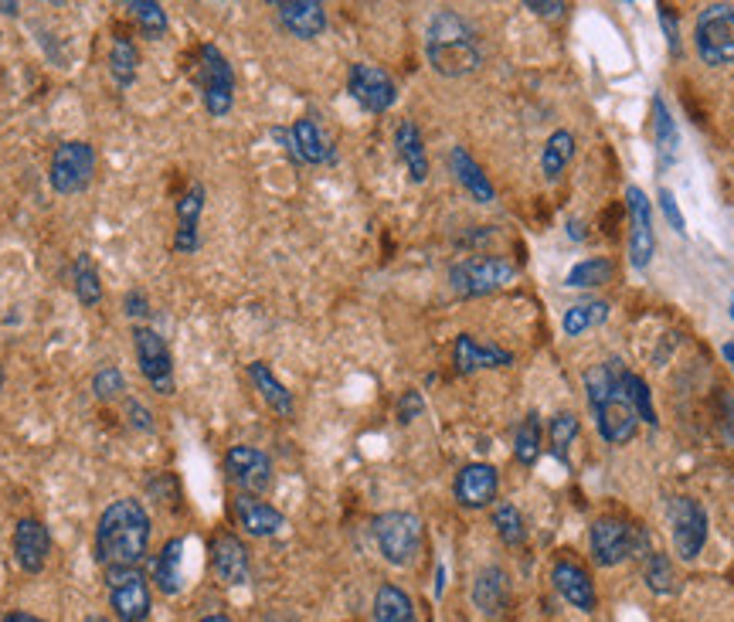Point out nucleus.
I'll use <instances>...</instances> for the list:
<instances>
[{
    "label": "nucleus",
    "instance_id": "obj_12",
    "mask_svg": "<svg viewBox=\"0 0 734 622\" xmlns=\"http://www.w3.org/2000/svg\"><path fill=\"white\" fill-rule=\"evenodd\" d=\"M272 460L269 452H262L259 445H232L224 452V476L229 483L239 490V493H249V496H262L269 486H272Z\"/></svg>",
    "mask_w": 734,
    "mask_h": 622
},
{
    "label": "nucleus",
    "instance_id": "obj_45",
    "mask_svg": "<svg viewBox=\"0 0 734 622\" xmlns=\"http://www.w3.org/2000/svg\"><path fill=\"white\" fill-rule=\"evenodd\" d=\"M123 412H127V422H130V429H137V432H143V435H153L157 432V419H153V412L140 402V399H123Z\"/></svg>",
    "mask_w": 734,
    "mask_h": 622
},
{
    "label": "nucleus",
    "instance_id": "obj_52",
    "mask_svg": "<svg viewBox=\"0 0 734 622\" xmlns=\"http://www.w3.org/2000/svg\"><path fill=\"white\" fill-rule=\"evenodd\" d=\"M0 622H44V619H38V615H31V612L14 609V612H4V615H0Z\"/></svg>",
    "mask_w": 734,
    "mask_h": 622
},
{
    "label": "nucleus",
    "instance_id": "obj_21",
    "mask_svg": "<svg viewBox=\"0 0 734 622\" xmlns=\"http://www.w3.org/2000/svg\"><path fill=\"white\" fill-rule=\"evenodd\" d=\"M551 582H554V592L569 605H575L579 612H595V605H599L595 582H592V575L582 569L579 561L557 558L554 569H551Z\"/></svg>",
    "mask_w": 734,
    "mask_h": 622
},
{
    "label": "nucleus",
    "instance_id": "obj_56",
    "mask_svg": "<svg viewBox=\"0 0 734 622\" xmlns=\"http://www.w3.org/2000/svg\"><path fill=\"white\" fill-rule=\"evenodd\" d=\"M18 11H21V4H0V14H8V18L18 14Z\"/></svg>",
    "mask_w": 734,
    "mask_h": 622
},
{
    "label": "nucleus",
    "instance_id": "obj_27",
    "mask_svg": "<svg viewBox=\"0 0 734 622\" xmlns=\"http://www.w3.org/2000/svg\"><path fill=\"white\" fill-rule=\"evenodd\" d=\"M249 381L255 384L259 399H262L279 419H293V412H296L293 391L275 378V371H272L265 361H252V364H249Z\"/></svg>",
    "mask_w": 734,
    "mask_h": 622
},
{
    "label": "nucleus",
    "instance_id": "obj_38",
    "mask_svg": "<svg viewBox=\"0 0 734 622\" xmlns=\"http://www.w3.org/2000/svg\"><path fill=\"white\" fill-rule=\"evenodd\" d=\"M127 11H130V18L137 21L140 34L150 38V41H160V38L167 34V28H171L163 4H157V0H130Z\"/></svg>",
    "mask_w": 734,
    "mask_h": 622
},
{
    "label": "nucleus",
    "instance_id": "obj_46",
    "mask_svg": "<svg viewBox=\"0 0 734 622\" xmlns=\"http://www.w3.org/2000/svg\"><path fill=\"white\" fill-rule=\"evenodd\" d=\"M660 211H663V218H666V224L676 232V235H687V221H684V211H681V204H676V198H673V191L670 188H660Z\"/></svg>",
    "mask_w": 734,
    "mask_h": 622
},
{
    "label": "nucleus",
    "instance_id": "obj_47",
    "mask_svg": "<svg viewBox=\"0 0 734 622\" xmlns=\"http://www.w3.org/2000/svg\"><path fill=\"white\" fill-rule=\"evenodd\" d=\"M656 18H660V24H663V34H666V48H670V59H676V54H681V21H676L673 8H666V4H660V8H656Z\"/></svg>",
    "mask_w": 734,
    "mask_h": 622
},
{
    "label": "nucleus",
    "instance_id": "obj_31",
    "mask_svg": "<svg viewBox=\"0 0 734 622\" xmlns=\"http://www.w3.org/2000/svg\"><path fill=\"white\" fill-rule=\"evenodd\" d=\"M374 622H419L415 615V602L405 589L384 582L378 592H374V609H371Z\"/></svg>",
    "mask_w": 734,
    "mask_h": 622
},
{
    "label": "nucleus",
    "instance_id": "obj_53",
    "mask_svg": "<svg viewBox=\"0 0 734 622\" xmlns=\"http://www.w3.org/2000/svg\"><path fill=\"white\" fill-rule=\"evenodd\" d=\"M721 358H724V364H727V368H731V374H734V341L721 344Z\"/></svg>",
    "mask_w": 734,
    "mask_h": 622
},
{
    "label": "nucleus",
    "instance_id": "obj_42",
    "mask_svg": "<svg viewBox=\"0 0 734 622\" xmlns=\"http://www.w3.org/2000/svg\"><path fill=\"white\" fill-rule=\"evenodd\" d=\"M92 394H95V402H102V405L123 399V394H127V378H123V371H120L117 364H102V368L92 374Z\"/></svg>",
    "mask_w": 734,
    "mask_h": 622
},
{
    "label": "nucleus",
    "instance_id": "obj_36",
    "mask_svg": "<svg viewBox=\"0 0 734 622\" xmlns=\"http://www.w3.org/2000/svg\"><path fill=\"white\" fill-rule=\"evenodd\" d=\"M605 320H609V303H602V300H585V303H575V307L564 310L561 330H564V337H582L585 330H595V327H602Z\"/></svg>",
    "mask_w": 734,
    "mask_h": 622
},
{
    "label": "nucleus",
    "instance_id": "obj_51",
    "mask_svg": "<svg viewBox=\"0 0 734 622\" xmlns=\"http://www.w3.org/2000/svg\"><path fill=\"white\" fill-rule=\"evenodd\" d=\"M721 435L734 449V394H721Z\"/></svg>",
    "mask_w": 734,
    "mask_h": 622
},
{
    "label": "nucleus",
    "instance_id": "obj_20",
    "mask_svg": "<svg viewBox=\"0 0 734 622\" xmlns=\"http://www.w3.org/2000/svg\"><path fill=\"white\" fill-rule=\"evenodd\" d=\"M279 24L286 34L300 38V41H316L326 31V8L320 0H275L272 4Z\"/></svg>",
    "mask_w": 734,
    "mask_h": 622
},
{
    "label": "nucleus",
    "instance_id": "obj_11",
    "mask_svg": "<svg viewBox=\"0 0 734 622\" xmlns=\"http://www.w3.org/2000/svg\"><path fill=\"white\" fill-rule=\"evenodd\" d=\"M109 609L117 622H147L153 609L150 582L140 569H105Z\"/></svg>",
    "mask_w": 734,
    "mask_h": 622
},
{
    "label": "nucleus",
    "instance_id": "obj_48",
    "mask_svg": "<svg viewBox=\"0 0 734 622\" xmlns=\"http://www.w3.org/2000/svg\"><path fill=\"white\" fill-rule=\"evenodd\" d=\"M150 313H153V307H150V297H147L143 290H130V293L123 297V317L133 320V327H137L140 320H147Z\"/></svg>",
    "mask_w": 734,
    "mask_h": 622
},
{
    "label": "nucleus",
    "instance_id": "obj_34",
    "mask_svg": "<svg viewBox=\"0 0 734 622\" xmlns=\"http://www.w3.org/2000/svg\"><path fill=\"white\" fill-rule=\"evenodd\" d=\"M572 157H575V137L569 130H554L541 150V174L547 181H557Z\"/></svg>",
    "mask_w": 734,
    "mask_h": 622
},
{
    "label": "nucleus",
    "instance_id": "obj_23",
    "mask_svg": "<svg viewBox=\"0 0 734 622\" xmlns=\"http://www.w3.org/2000/svg\"><path fill=\"white\" fill-rule=\"evenodd\" d=\"M290 143H293V150H290L293 163L320 167V163H333L336 160L333 147L326 143V137H323V130H320V123L313 117H300L290 127Z\"/></svg>",
    "mask_w": 734,
    "mask_h": 622
},
{
    "label": "nucleus",
    "instance_id": "obj_8",
    "mask_svg": "<svg viewBox=\"0 0 734 622\" xmlns=\"http://www.w3.org/2000/svg\"><path fill=\"white\" fill-rule=\"evenodd\" d=\"M95 178V150L86 140H66L54 147L51 163H48V184L54 194L62 198H76L82 191H89Z\"/></svg>",
    "mask_w": 734,
    "mask_h": 622
},
{
    "label": "nucleus",
    "instance_id": "obj_5",
    "mask_svg": "<svg viewBox=\"0 0 734 622\" xmlns=\"http://www.w3.org/2000/svg\"><path fill=\"white\" fill-rule=\"evenodd\" d=\"M514 279H517V265L511 259H500V255H473V259H463L449 269V287H453V293L463 300L500 293L511 287Z\"/></svg>",
    "mask_w": 734,
    "mask_h": 622
},
{
    "label": "nucleus",
    "instance_id": "obj_58",
    "mask_svg": "<svg viewBox=\"0 0 734 622\" xmlns=\"http://www.w3.org/2000/svg\"><path fill=\"white\" fill-rule=\"evenodd\" d=\"M727 313H731V320H734V293H731V300H727Z\"/></svg>",
    "mask_w": 734,
    "mask_h": 622
},
{
    "label": "nucleus",
    "instance_id": "obj_43",
    "mask_svg": "<svg viewBox=\"0 0 734 622\" xmlns=\"http://www.w3.org/2000/svg\"><path fill=\"white\" fill-rule=\"evenodd\" d=\"M623 388H626V394H630V402H633V409H636V415H640V422H646V425H653L656 429V409H653V394H650V384L640 378V374H633V371H626L623 374Z\"/></svg>",
    "mask_w": 734,
    "mask_h": 622
},
{
    "label": "nucleus",
    "instance_id": "obj_54",
    "mask_svg": "<svg viewBox=\"0 0 734 622\" xmlns=\"http://www.w3.org/2000/svg\"><path fill=\"white\" fill-rule=\"evenodd\" d=\"M569 239H575V242H582L585 239V232H582V221H569Z\"/></svg>",
    "mask_w": 734,
    "mask_h": 622
},
{
    "label": "nucleus",
    "instance_id": "obj_29",
    "mask_svg": "<svg viewBox=\"0 0 734 622\" xmlns=\"http://www.w3.org/2000/svg\"><path fill=\"white\" fill-rule=\"evenodd\" d=\"M105 66H109L112 82H117L120 89H130L137 82V76H140V48H137V41L130 34H120V31L112 34Z\"/></svg>",
    "mask_w": 734,
    "mask_h": 622
},
{
    "label": "nucleus",
    "instance_id": "obj_30",
    "mask_svg": "<svg viewBox=\"0 0 734 622\" xmlns=\"http://www.w3.org/2000/svg\"><path fill=\"white\" fill-rule=\"evenodd\" d=\"M181 561H184V538H171L157 561H153V582H157V592L163 595H178L181 585H184V572H181Z\"/></svg>",
    "mask_w": 734,
    "mask_h": 622
},
{
    "label": "nucleus",
    "instance_id": "obj_26",
    "mask_svg": "<svg viewBox=\"0 0 734 622\" xmlns=\"http://www.w3.org/2000/svg\"><path fill=\"white\" fill-rule=\"evenodd\" d=\"M449 171L460 181V188L476 201V204H493L496 201V188L486 178V171L476 163V157L466 147H453L449 150Z\"/></svg>",
    "mask_w": 734,
    "mask_h": 622
},
{
    "label": "nucleus",
    "instance_id": "obj_22",
    "mask_svg": "<svg viewBox=\"0 0 734 622\" xmlns=\"http://www.w3.org/2000/svg\"><path fill=\"white\" fill-rule=\"evenodd\" d=\"M514 354L503 351L496 344H480L473 333H460L456 344H453V368L460 374H476L486 368H511Z\"/></svg>",
    "mask_w": 734,
    "mask_h": 622
},
{
    "label": "nucleus",
    "instance_id": "obj_6",
    "mask_svg": "<svg viewBox=\"0 0 734 622\" xmlns=\"http://www.w3.org/2000/svg\"><path fill=\"white\" fill-rule=\"evenodd\" d=\"M198 86H201V102L211 120H224L235 106V69L224 59L218 44H201L198 48Z\"/></svg>",
    "mask_w": 734,
    "mask_h": 622
},
{
    "label": "nucleus",
    "instance_id": "obj_55",
    "mask_svg": "<svg viewBox=\"0 0 734 622\" xmlns=\"http://www.w3.org/2000/svg\"><path fill=\"white\" fill-rule=\"evenodd\" d=\"M198 622H235V619H229L224 612H211V615H204V619H198Z\"/></svg>",
    "mask_w": 734,
    "mask_h": 622
},
{
    "label": "nucleus",
    "instance_id": "obj_44",
    "mask_svg": "<svg viewBox=\"0 0 734 622\" xmlns=\"http://www.w3.org/2000/svg\"><path fill=\"white\" fill-rule=\"evenodd\" d=\"M422 412H425V399H422V391H419V388L402 391L399 405H394V419H399V425H412L415 419H422Z\"/></svg>",
    "mask_w": 734,
    "mask_h": 622
},
{
    "label": "nucleus",
    "instance_id": "obj_16",
    "mask_svg": "<svg viewBox=\"0 0 734 622\" xmlns=\"http://www.w3.org/2000/svg\"><path fill=\"white\" fill-rule=\"evenodd\" d=\"M11 551H14V564L24 575H41L48 558H51V534H48L44 521L21 518L11 534Z\"/></svg>",
    "mask_w": 734,
    "mask_h": 622
},
{
    "label": "nucleus",
    "instance_id": "obj_40",
    "mask_svg": "<svg viewBox=\"0 0 734 622\" xmlns=\"http://www.w3.org/2000/svg\"><path fill=\"white\" fill-rule=\"evenodd\" d=\"M650 109H653V140H656V150L663 153V160H673L676 143H681V133H676V123H673L670 109H666V99L656 92Z\"/></svg>",
    "mask_w": 734,
    "mask_h": 622
},
{
    "label": "nucleus",
    "instance_id": "obj_1",
    "mask_svg": "<svg viewBox=\"0 0 734 622\" xmlns=\"http://www.w3.org/2000/svg\"><path fill=\"white\" fill-rule=\"evenodd\" d=\"M150 514L137 496L112 500L95 524V561L105 569H140L150 548Z\"/></svg>",
    "mask_w": 734,
    "mask_h": 622
},
{
    "label": "nucleus",
    "instance_id": "obj_14",
    "mask_svg": "<svg viewBox=\"0 0 734 622\" xmlns=\"http://www.w3.org/2000/svg\"><path fill=\"white\" fill-rule=\"evenodd\" d=\"M633 528L630 521L623 518H599L592 528H589V551H592V561L599 569H615V564H623L633 551Z\"/></svg>",
    "mask_w": 734,
    "mask_h": 622
},
{
    "label": "nucleus",
    "instance_id": "obj_37",
    "mask_svg": "<svg viewBox=\"0 0 734 622\" xmlns=\"http://www.w3.org/2000/svg\"><path fill=\"white\" fill-rule=\"evenodd\" d=\"M643 569V582L653 595H673L676 592V572H673V561L663 551H650L646 561L640 564Z\"/></svg>",
    "mask_w": 734,
    "mask_h": 622
},
{
    "label": "nucleus",
    "instance_id": "obj_4",
    "mask_svg": "<svg viewBox=\"0 0 734 622\" xmlns=\"http://www.w3.org/2000/svg\"><path fill=\"white\" fill-rule=\"evenodd\" d=\"M381 558L394 569H412L425 548V524L412 511H384L371 524Z\"/></svg>",
    "mask_w": 734,
    "mask_h": 622
},
{
    "label": "nucleus",
    "instance_id": "obj_35",
    "mask_svg": "<svg viewBox=\"0 0 734 622\" xmlns=\"http://www.w3.org/2000/svg\"><path fill=\"white\" fill-rule=\"evenodd\" d=\"M579 432H582V419L575 415V412H557L551 422H547V442H551V457L564 466L569 463V452H572V445H575V439H579Z\"/></svg>",
    "mask_w": 734,
    "mask_h": 622
},
{
    "label": "nucleus",
    "instance_id": "obj_59",
    "mask_svg": "<svg viewBox=\"0 0 734 622\" xmlns=\"http://www.w3.org/2000/svg\"><path fill=\"white\" fill-rule=\"evenodd\" d=\"M86 622H112V619H102V615H95V619H86Z\"/></svg>",
    "mask_w": 734,
    "mask_h": 622
},
{
    "label": "nucleus",
    "instance_id": "obj_15",
    "mask_svg": "<svg viewBox=\"0 0 734 622\" xmlns=\"http://www.w3.org/2000/svg\"><path fill=\"white\" fill-rule=\"evenodd\" d=\"M626 208H630V265L646 269L656 255V232H653V204L643 188H626Z\"/></svg>",
    "mask_w": 734,
    "mask_h": 622
},
{
    "label": "nucleus",
    "instance_id": "obj_25",
    "mask_svg": "<svg viewBox=\"0 0 734 622\" xmlns=\"http://www.w3.org/2000/svg\"><path fill=\"white\" fill-rule=\"evenodd\" d=\"M204 184H191L181 201H178V232H174V252L178 255H194L201 249L198 221L204 214Z\"/></svg>",
    "mask_w": 734,
    "mask_h": 622
},
{
    "label": "nucleus",
    "instance_id": "obj_60",
    "mask_svg": "<svg viewBox=\"0 0 734 622\" xmlns=\"http://www.w3.org/2000/svg\"><path fill=\"white\" fill-rule=\"evenodd\" d=\"M269 622H290V619H279V615H272V619H269Z\"/></svg>",
    "mask_w": 734,
    "mask_h": 622
},
{
    "label": "nucleus",
    "instance_id": "obj_41",
    "mask_svg": "<svg viewBox=\"0 0 734 622\" xmlns=\"http://www.w3.org/2000/svg\"><path fill=\"white\" fill-rule=\"evenodd\" d=\"M541 419L537 412H531L521 425H517V435H514V457L521 466H534L541 460Z\"/></svg>",
    "mask_w": 734,
    "mask_h": 622
},
{
    "label": "nucleus",
    "instance_id": "obj_24",
    "mask_svg": "<svg viewBox=\"0 0 734 622\" xmlns=\"http://www.w3.org/2000/svg\"><path fill=\"white\" fill-rule=\"evenodd\" d=\"M473 605L486 615L496 619L511 605V579L500 569V564H486V569L476 572L473 579Z\"/></svg>",
    "mask_w": 734,
    "mask_h": 622
},
{
    "label": "nucleus",
    "instance_id": "obj_28",
    "mask_svg": "<svg viewBox=\"0 0 734 622\" xmlns=\"http://www.w3.org/2000/svg\"><path fill=\"white\" fill-rule=\"evenodd\" d=\"M394 150H399V160L405 163L412 184H425L429 181V150H425L422 130L412 120H402L399 130H394Z\"/></svg>",
    "mask_w": 734,
    "mask_h": 622
},
{
    "label": "nucleus",
    "instance_id": "obj_9",
    "mask_svg": "<svg viewBox=\"0 0 734 622\" xmlns=\"http://www.w3.org/2000/svg\"><path fill=\"white\" fill-rule=\"evenodd\" d=\"M666 518H670V538H673V551L681 561H694L701 558L704 544H707V511L694 500V496H670L666 503Z\"/></svg>",
    "mask_w": 734,
    "mask_h": 622
},
{
    "label": "nucleus",
    "instance_id": "obj_7",
    "mask_svg": "<svg viewBox=\"0 0 734 622\" xmlns=\"http://www.w3.org/2000/svg\"><path fill=\"white\" fill-rule=\"evenodd\" d=\"M694 48L707 69L734 66V4H707L694 21Z\"/></svg>",
    "mask_w": 734,
    "mask_h": 622
},
{
    "label": "nucleus",
    "instance_id": "obj_18",
    "mask_svg": "<svg viewBox=\"0 0 734 622\" xmlns=\"http://www.w3.org/2000/svg\"><path fill=\"white\" fill-rule=\"evenodd\" d=\"M500 493V473L490 463H466L453 480V496L463 511H483Z\"/></svg>",
    "mask_w": 734,
    "mask_h": 622
},
{
    "label": "nucleus",
    "instance_id": "obj_57",
    "mask_svg": "<svg viewBox=\"0 0 734 622\" xmlns=\"http://www.w3.org/2000/svg\"><path fill=\"white\" fill-rule=\"evenodd\" d=\"M4 384H8V374H4V364H0V391H4Z\"/></svg>",
    "mask_w": 734,
    "mask_h": 622
},
{
    "label": "nucleus",
    "instance_id": "obj_13",
    "mask_svg": "<svg viewBox=\"0 0 734 622\" xmlns=\"http://www.w3.org/2000/svg\"><path fill=\"white\" fill-rule=\"evenodd\" d=\"M348 92L364 112H374V117H381V112H388L399 102V86H394V79L371 62H354L348 69Z\"/></svg>",
    "mask_w": 734,
    "mask_h": 622
},
{
    "label": "nucleus",
    "instance_id": "obj_32",
    "mask_svg": "<svg viewBox=\"0 0 734 622\" xmlns=\"http://www.w3.org/2000/svg\"><path fill=\"white\" fill-rule=\"evenodd\" d=\"M72 293H76V300L86 307V310H95L99 303H102V275H99V269H95V262H92V255L89 252H82V255H76V265H72Z\"/></svg>",
    "mask_w": 734,
    "mask_h": 622
},
{
    "label": "nucleus",
    "instance_id": "obj_49",
    "mask_svg": "<svg viewBox=\"0 0 734 622\" xmlns=\"http://www.w3.org/2000/svg\"><path fill=\"white\" fill-rule=\"evenodd\" d=\"M147 490L157 496V500H178V480L174 473H157L147 480Z\"/></svg>",
    "mask_w": 734,
    "mask_h": 622
},
{
    "label": "nucleus",
    "instance_id": "obj_50",
    "mask_svg": "<svg viewBox=\"0 0 734 622\" xmlns=\"http://www.w3.org/2000/svg\"><path fill=\"white\" fill-rule=\"evenodd\" d=\"M524 11H531L534 18H561L569 4L564 0H524Z\"/></svg>",
    "mask_w": 734,
    "mask_h": 622
},
{
    "label": "nucleus",
    "instance_id": "obj_17",
    "mask_svg": "<svg viewBox=\"0 0 734 622\" xmlns=\"http://www.w3.org/2000/svg\"><path fill=\"white\" fill-rule=\"evenodd\" d=\"M211 569L224 585H249L252 579V558L239 534L221 531L211 538Z\"/></svg>",
    "mask_w": 734,
    "mask_h": 622
},
{
    "label": "nucleus",
    "instance_id": "obj_2",
    "mask_svg": "<svg viewBox=\"0 0 734 622\" xmlns=\"http://www.w3.org/2000/svg\"><path fill=\"white\" fill-rule=\"evenodd\" d=\"M425 59L442 79L473 76L483 66V41L476 24L456 11H435L425 28Z\"/></svg>",
    "mask_w": 734,
    "mask_h": 622
},
{
    "label": "nucleus",
    "instance_id": "obj_3",
    "mask_svg": "<svg viewBox=\"0 0 734 622\" xmlns=\"http://www.w3.org/2000/svg\"><path fill=\"white\" fill-rule=\"evenodd\" d=\"M626 368L619 361H599L585 371V394L595 415V429L609 445H626L636 439L640 415L630 402V394L623 388Z\"/></svg>",
    "mask_w": 734,
    "mask_h": 622
},
{
    "label": "nucleus",
    "instance_id": "obj_19",
    "mask_svg": "<svg viewBox=\"0 0 734 622\" xmlns=\"http://www.w3.org/2000/svg\"><path fill=\"white\" fill-rule=\"evenodd\" d=\"M229 514L232 521L249 534V538H275L282 528H286V514L275 511L272 503L249 496V493H235L229 503Z\"/></svg>",
    "mask_w": 734,
    "mask_h": 622
},
{
    "label": "nucleus",
    "instance_id": "obj_10",
    "mask_svg": "<svg viewBox=\"0 0 734 622\" xmlns=\"http://www.w3.org/2000/svg\"><path fill=\"white\" fill-rule=\"evenodd\" d=\"M130 337H133V354H137V368H140L143 381L157 394H174L178 391L174 358H171V348H167L163 337L153 327H147V323H137L130 330Z\"/></svg>",
    "mask_w": 734,
    "mask_h": 622
},
{
    "label": "nucleus",
    "instance_id": "obj_39",
    "mask_svg": "<svg viewBox=\"0 0 734 622\" xmlns=\"http://www.w3.org/2000/svg\"><path fill=\"white\" fill-rule=\"evenodd\" d=\"M493 531L506 548H521L527 541V524L524 514L517 511L514 503H496L493 506Z\"/></svg>",
    "mask_w": 734,
    "mask_h": 622
},
{
    "label": "nucleus",
    "instance_id": "obj_33",
    "mask_svg": "<svg viewBox=\"0 0 734 622\" xmlns=\"http://www.w3.org/2000/svg\"><path fill=\"white\" fill-rule=\"evenodd\" d=\"M615 275V262L612 259H582L569 269V275H564V287L569 290H595V287H605V282H612Z\"/></svg>",
    "mask_w": 734,
    "mask_h": 622
}]
</instances>
